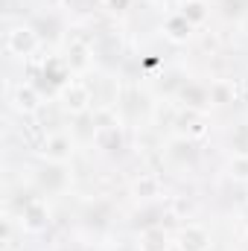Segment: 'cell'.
I'll return each mask as SVG.
<instances>
[{
  "mask_svg": "<svg viewBox=\"0 0 248 251\" xmlns=\"http://www.w3.org/2000/svg\"><path fill=\"white\" fill-rule=\"evenodd\" d=\"M35 47H38V38H35V32L29 26H15L6 35V50L12 56H29Z\"/></svg>",
  "mask_w": 248,
  "mask_h": 251,
  "instance_id": "6da1fadb",
  "label": "cell"
},
{
  "mask_svg": "<svg viewBox=\"0 0 248 251\" xmlns=\"http://www.w3.org/2000/svg\"><path fill=\"white\" fill-rule=\"evenodd\" d=\"M62 102H64L67 111L82 114V111L91 105V91H88L85 85H79V82H70V85L64 88V94H62Z\"/></svg>",
  "mask_w": 248,
  "mask_h": 251,
  "instance_id": "7a4b0ae2",
  "label": "cell"
},
{
  "mask_svg": "<svg viewBox=\"0 0 248 251\" xmlns=\"http://www.w3.org/2000/svg\"><path fill=\"white\" fill-rule=\"evenodd\" d=\"M181 243V251H207V243H210V237L201 231V228H196V225H190L181 231V237H178Z\"/></svg>",
  "mask_w": 248,
  "mask_h": 251,
  "instance_id": "3957f363",
  "label": "cell"
},
{
  "mask_svg": "<svg viewBox=\"0 0 248 251\" xmlns=\"http://www.w3.org/2000/svg\"><path fill=\"white\" fill-rule=\"evenodd\" d=\"M15 108L24 111V114H35L38 111V94H35L32 85H21L15 91Z\"/></svg>",
  "mask_w": 248,
  "mask_h": 251,
  "instance_id": "277c9868",
  "label": "cell"
},
{
  "mask_svg": "<svg viewBox=\"0 0 248 251\" xmlns=\"http://www.w3.org/2000/svg\"><path fill=\"white\" fill-rule=\"evenodd\" d=\"M44 152H47V158H50V161H59V164H62L64 158L70 155V140H67L64 134L47 137V140H44Z\"/></svg>",
  "mask_w": 248,
  "mask_h": 251,
  "instance_id": "5b68a950",
  "label": "cell"
},
{
  "mask_svg": "<svg viewBox=\"0 0 248 251\" xmlns=\"http://www.w3.org/2000/svg\"><path fill=\"white\" fill-rule=\"evenodd\" d=\"M140 251H167V234H164L161 228H149V231L143 234Z\"/></svg>",
  "mask_w": 248,
  "mask_h": 251,
  "instance_id": "8992f818",
  "label": "cell"
},
{
  "mask_svg": "<svg viewBox=\"0 0 248 251\" xmlns=\"http://www.w3.org/2000/svg\"><path fill=\"white\" fill-rule=\"evenodd\" d=\"M24 219H26V228H29V231H41V228L47 225V210H44L38 201H32V204L26 207Z\"/></svg>",
  "mask_w": 248,
  "mask_h": 251,
  "instance_id": "52a82bcc",
  "label": "cell"
},
{
  "mask_svg": "<svg viewBox=\"0 0 248 251\" xmlns=\"http://www.w3.org/2000/svg\"><path fill=\"white\" fill-rule=\"evenodd\" d=\"M190 29H193V24L187 21L184 15H175V18L167 21V32H170V38H175V41H184L187 35H190Z\"/></svg>",
  "mask_w": 248,
  "mask_h": 251,
  "instance_id": "ba28073f",
  "label": "cell"
},
{
  "mask_svg": "<svg viewBox=\"0 0 248 251\" xmlns=\"http://www.w3.org/2000/svg\"><path fill=\"white\" fill-rule=\"evenodd\" d=\"M181 15H184L190 24H201V21L207 18L204 0H184V6H181Z\"/></svg>",
  "mask_w": 248,
  "mask_h": 251,
  "instance_id": "9c48e42d",
  "label": "cell"
},
{
  "mask_svg": "<svg viewBox=\"0 0 248 251\" xmlns=\"http://www.w3.org/2000/svg\"><path fill=\"white\" fill-rule=\"evenodd\" d=\"M97 140H99L102 149H120V131H117L114 126H105V128L97 134Z\"/></svg>",
  "mask_w": 248,
  "mask_h": 251,
  "instance_id": "30bf717a",
  "label": "cell"
},
{
  "mask_svg": "<svg viewBox=\"0 0 248 251\" xmlns=\"http://www.w3.org/2000/svg\"><path fill=\"white\" fill-rule=\"evenodd\" d=\"M231 176L240 178V181H248V158L246 155H240L237 161H231Z\"/></svg>",
  "mask_w": 248,
  "mask_h": 251,
  "instance_id": "8fae6325",
  "label": "cell"
},
{
  "mask_svg": "<svg viewBox=\"0 0 248 251\" xmlns=\"http://www.w3.org/2000/svg\"><path fill=\"white\" fill-rule=\"evenodd\" d=\"M105 3H108V9H111V12H125L131 0H105Z\"/></svg>",
  "mask_w": 248,
  "mask_h": 251,
  "instance_id": "7c38bea8",
  "label": "cell"
},
{
  "mask_svg": "<svg viewBox=\"0 0 248 251\" xmlns=\"http://www.w3.org/2000/svg\"><path fill=\"white\" fill-rule=\"evenodd\" d=\"M155 187H158V184H155V178H146L143 184L137 181V193H155Z\"/></svg>",
  "mask_w": 248,
  "mask_h": 251,
  "instance_id": "4fadbf2b",
  "label": "cell"
},
{
  "mask_svg": "<svg viewBox=\"0 0 248 251\" xmlns=\"http://www.w3.org/2000/svg\"><path fill=\"white\" fill-rule=\"evenodd\" d=\"M213 100H216V102H225V100H228V91H225V88H216Z\"/></svg>",
  "mask_w": 248,
  "mask_h": 251,
  "instance_id": "5bb4252c",
  "label": "cell"
}]
</instances>
